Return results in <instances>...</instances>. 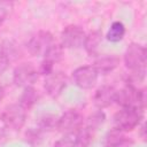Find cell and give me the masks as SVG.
I'll return each instance as SVG.
<instances>
[{"label": "cell", "instance_id": "6da1fadb", "mask_svg": "<svg viewBox=\"0 0 147 147\" xmlns=\"http://www.w3.org/2000/svg\"><path fill=\"white\" fill-rule=\"evenodd\" d=\"M115 102L122 108H134L142 110L146 105V93L144 90L127 85L119 91H116Z\"/></svg>", "mask_w": 147, "mask_h": 147}, {"label": "cell", "instance_id": "7a4b0ae2", "mask_svg": "<svg viewBox=\"0 0 147 147\" xmlns=\"http://www.w3.org/2000/svg\"><path fill=\"white\" fill-rule=\"evenodd\" d=\"M142 119V110L134 108H122L114 115L115 127L122 130L123 132L132 131L139 126Z\"/></svg>", "mask_w": 147, "mask_h": 147}, {"label": "cell", "instance_id": "3957f363", "mask_svg": "<svg viewBox=\"0 0 147 147\" xmlns=\"http://www.w3.org/2000/svg\"><path fill=\"white\" fill-rule=\"evenodd\" d=\"M25 119H26V110L18 103H13L7 106L1 114V121L3 125L13 131H20L24 126Z\"/></svg>", "mask_w": 147, "mask_h": 147}, {"label": "cell", "instance_id": "277c9868", "mask_svg": "<svg viewBox=\"0 0 147 147\" xmlns=\"http://www.w3.org/2000/svg\"><path fill=\"white\" fill-rule=\"evenodd\" d=\"M124 63L131 71L146 70V48L145 46L132 42L124 53Z\"/></svg>", "mask_w": 147, "mask_h": 147}, {"label": "cell", "instance_id": "5b68a950", "mask_svg": "<svg viewBox=\"0 0 147 147\" xmlns=\"http://www.w3.org/2000/svg\"><path fill=\"white\" fill-rule=\"evenodd\" d=\"M54 42V37L49 31L40 30L31 37V39L26 44V47L29 53L33 56H44Z\"/></svg>", "mask_w": 147, "mask_h": 147}, {"label": "cell", "instance_id": "8992f818", "mask_svg": "<svg viewBox=\"0 0 147 147\" xmlns=\"http://www.w3.org/2000/svg\"><path fill=\"white\" fill-rule=\"evenodd\" d=\"M86 33L83 28L76 24H70L65 26L61 32V46L64 48L76 49L84 45Z\"/></svg>", "mask_w": 147, "mask_h": 147}, {"label": "cell", "instance_id": "52a82bcc", "mask_svg": "<svg viewBox=\"0 0 147 147\" xmlns=\"http://www.w3.org/2000/svg\"><path fill=\"white\" fill-rule=\"evenodd\" d=\"M38 79V71L31 63L18 64L13 74V80L16 86L31 87Z\"/></svg>", "mask_w": 147, "mask_h": 147}, {"label": "cell", "instance_id": "ba28073f", "mask_svg": "<svg viewBox=\"0 0 147 147\" xmlns=\"http://www.w3.org/2000/svg\"><path fill=\"white\" fill-rule=\"evenodd\" d=\"M84 123V117L83 115L74 109H70L62 114V116L59 117L57 119V130L63 132L64 134L67 133H75L77 132Z\"/></svg>", "mask_w": 147, "mask_h": 147}, {"label": "cell", "instance_id": "9c48e42d", "mask_svg": "<svg viewBox=\"0 0 147 147\" xmlns=\"http://www.w3.org/2000/svg\"><path fill=\"white\" fill-rule=\"evenodd\" d=\"M99 74L93 68V65H83L77 68L72 72V79L76 86L83 90L92 88L96 80H98Z\"/></svg>", "mask_w": 147, "mask_h": 147}, {"label": "cell", "instance_id": "30bf717a", "mask_svg": "<svg viewBox=\"0 0 147 147\" xmlns=\"http://www.w3.org/2000/svg\"><path fill=\"white\" fill-rule=\"evenodd\" d=\"M67 84H68V77L65 76L64 72L53 71L49 76L46 77L44 87L49 96L57 98L67 87Z\"/></svg>", "mask_w": 147, "mask_h": 147}, {"label": "cell", "instance_id": "8fae6325", "mask_svg": "<svg viewBox=\"0 0 147 147\" xmlns=\"http://www.w3.org/2000/svg\"><path fill=\"white\" fill-rule=\"evenodd\" d=\"M115 96H116V90L113 86L103 85L99 87L94 93L93 101L99 109H103L115 102Z\"/></svg>", "mask_w": 147, "mask_h": 147}, {"label": "cell", "instance_id": "7c38bea8", "mask_svg": "<svg viewBox=\"0 0 147 147\" xmlns=\"http://www.w3.org/2000/svg\"><path fill=\"white\" fill-rule=\"evenodd\" d=\"M119 64V57L116 55H103V56H99L94 63H93V68L96 70L98 74L101 75H107L110 74L111 71H114Z\"/></svg>", "mask_w": 147, "mask_h": 147}, {"label": "cell", "instance_id": "4fadbf2b", "mask_svg": "<svg viewBox=\"0 0 147 147\" xmlns=\"http://www.w3.org/2000/svg\"><path fill=\"white\" fill-rule=\"evenodd\" d=\"M102 42V33L98 30L91 31L86 34L84 40V48L91 56H96L99 54V48Z\"/></svg>", "mask_w": 147, "mask_h": 147}, {"label": "cell", "instance_id": "5bb4252c", "mask_svg": "<svg viewBox=\"0 0 147 147\" xmlns=\"http://www.w3.org/2000/svg\"><path fill=\"white\" fill-rule=\"evenodd\" d=\"M0 55L7 60L8 63L18 60L22 55L18 45L13 40H5L0 45Z\"/></svg>", "mask_w": 147, "mask_h": 147}, {"label": "cell", "instance_id": "9a60e30c", "mask_svg": "<svg viewBox=\"0 0 147 147\" xmlns=\"http://www.w3.org/2000/svg\"><path fill=\"white\" fill-rule=\"evenodd\" d=\"M126 138L122 130L114 127L108 131L103 138V147H121L125 144Z\"/></svg>", "mask_w": 147, "mask_h": 147}, {"label": "cell", "instance_id": "2e32d148", "mask_svg": "<svg viewBox=\"0 0 147 147\" xmlns=\"http://www.w3.org/2000/svg\"><path fill=\"white\" fill-rule=\"evenodd\" d=\"M38 92L31 86V87H25L20 96V102L18 105L22 106L25 110H29L30 108H32L37 101H38Z\"/></svg>", "mask_w": 147, "mask_h": 147}, {"label": "cell", "instance_id": "e0dca14e", "mask_svg": "<svg viewBox=\"0 0 147 147\" xmlns=\"http://www.w3.org/2000/svg\"><path fill=\"white\" fill-rule=\"evenodd\" d=\"M124 36H125L124 24L119 21H116L110 25V28H109V30L106 34V38L110 42H118L124 38Z\"/></svg>", "mask_w": 147, "mask_h": 147}, {"label": "cell", "instance_id": "ac0fdd59", "mask_svg": "<svg viewBox=\"0 0 147 147\" xmlns=\"http://www.w3.org/2000/svg\"><path fill=\"white\" fill-rule=\"evenodd\" d=\"M93 140V131L88 127H80L76 132L77 147H88Z\"/></svg>", "mask_w": 147, "mask_h": 147}, {"label": "cell", "instance_id": "d6986e66", "mask_svg": "<svg viewBox=\"0 0 147 147\" xmlns=\"http://www.w3.org/2000/svg\"><path fill=\"white\" fill-rule=\"evenodd\" d=\"M57 119H59V117H56L55 115L46 114V115L40 117V119L38 122V129L41 132L52 131V130L57 127Z\"/></svg>", "mask_w": 147, "mask_h": 147}, {"label": "cell", "instance_id": "ffe728a7", "mask_svg": "<svg viewBox=\"0 0 147 147\" xmlns=\"http://www.w3.org/2000/svg\"><path fill=\"white\" fill-rule=\"evenodd\" d=\"M63 56V47L56 42H54L49 48L48 51L45 53L44 55V60H47L49 62H52L53 64L59 62Z\"/></svg>", "mask_w": 147, "mask_h": 147}, {"label": "cell", "instance_id": "44dd1931", "mask_svg": "<svg viewBox=\"0 0 147 147\" xmlns=\"http://www.w3.org/2000/svg\"><path fill=\"white\" fill-rule=\"evenodd\" d=\"M105 119H106L105 113H103L101 109H100V110H96V111L92 113V114L88 116L86 127H88L90 130L94 131V130L99 129V127L105 123Z\"/></svg>", "mask_w": 147, "mask_h": 147}, {"label": "cell", "instance_id": "7402d4cb", "mask_svg": "<svg viewBox=\"0 0 147 147\" xmlns=\"http://www.w3.org/2000/svg\"><path fill=\"white\" fill-rule=\"evenodd\" d=\"M54 147H77L76 142V132L75 133H67L61 139H59Z\"/></svg>", "mask_w": 147, "mask_h": 147}, {"label": "cell", "instance_id": "603a6c76", "mask_svg": "<svg viewBox=\"0 0 147 147\" xmlns=\"http://www.w3.org/2000/svg\"><path fill=\"white\" fill-rule=\"evenodd\" d=\"M25 138L30 145L37 146L41 141V131L39 129H32L31 127L25 132Z\"/></svg>", "mask_w": 147, "mask_h": 147}, {"label": "cell", "instance_id": "cb8c5ba5", "mask_svg": "<svg viewBox=\"0 0 147 147\" xmlns=\"http://www.w3.org/2000/svg\"><path fill=\"white\" fill-rule=\"evenodd\" d=\"M53 63L52 62H49V61H47V60H44L41 63H40V65H39V70H38V72L40 74V75H44V76H49L52 72H53Z\"/></svg>", "mask_w": 147, "mask_h": 147}, {"label": "cell", "instance_id": "d4e9b609", "mask_svg": "<svg viewBox=\"0 0 147 147\" xmlns=\"http://www.w3.org/2000/svg\"><path fill=\"white\" fill-rule=\"evenodd\" d=\"M11 5V2H0V22H2L8 16V9Z\"/></svg>", "mask_w": 147, "mask_h": 147}, {"label": "cell", "instance_id": "484cf974", "mask_svg": "<svg viewBox=\"0 0 147 147\" xmlns=\"http://www.w3.org/2000/svg\"><path fill=\"white\" fill-rule=\"evenodd\" d=\"M8 62H7V60H5L1 55H0V75L2 74V72H5V70L7 69V67H8Z\"/></svg>", "mask_w": 147, "mask_h": 147}, {"label": "cell", "instance_id": "4316f807", "mask_svg": "<svg viewBox=\"0 0 147 147\" xmlns=\"http://www.w3.org/2000/svg\"><path fill=\"white\" fill-rule=\"evenodd\" d=\"M3 96H5V88H3V86L0 84V101L3 99Z\"/></svg>", "mask_w": 147, "mask_h": 147}]
</instances>
